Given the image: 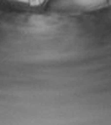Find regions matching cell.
<instances>
[{"label": "cell", "mask_w": 111, "mask_h": 125, "mask_svg": "<svg viewBox=\"0 0 111 125\" xmlns=\"http://www.w3.org/2000/svg\"><path fill=\"white\" fill-rule=\"evenodd\" d=\"M27 1H28V4H30V5L36 6V5H38V4L41 3V0H27Z\"/></svg>", "instance_id": "6da1fadb"}]
</instances>
